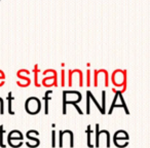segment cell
Listing matches in <instances>:
<instances>
[{"label": "cell", "mask_w": 150, "mask_h": 148, "mask_svg": "<svg viewBox=\"0 0 150 148\" xmlns=\"http://www.w3.org/2000/svg\"><path fill=\"white\" fill-rule=\"evenodd\" d=\"M103 132H104V133L106 134V136H107L106 146H107V148H109V147H110V134H109V132L106 131V130H103Z\"/></svg>", "instance_id": "obj_11"}, {"label": "cell", "mask_w": 150, "mask_h": 148, "mask_svg": "<svg viewBox=\"0 0 150 148\" xmlns=\"http://www.w3.org/2000/svg\"><path fill=\"white\" fill-rule=\"evenodd\" d=\"M13 140H19V141H23V135H22V133L20 131H18L17 133V136L15 137V135H13V132L11 131V133H9V135L7 136V142H8V144L11 145V143L13 141Z\"/></svg>", "instance_id": "obj_3"}, {"label": "cell", "mask_w": 150, "mask_h": 148, "mask_svg": "<svg viewBox=\"0 0 150 148\" xmlns=\"http://www.w3.org/2000/svg\"><path fill=\"white\" fill-rule=\"evenodd\" d=\"M52 147H56V131L52 132Z\"/></svg>", "instance_id": "obj_12"}, {"label": "cell", "mask_w": 150, "mask_h": 148, "mask_svg": "<svg viewBox=\"0 0 150 148\" xmlns=\"http://www.w3.org/2000/svg\"><path fill=\"white\" fill-rule=\"evenodd\" d=\"M66 105H67V93L65 91L63 93V113L66 114Z\"/></svg>", "instance_id": "obj_8"}, {"label": "cell", "mask_w": 150, "mask_h": 148, "mask_svg": "<svg viewBox=\"0 0 150 148\" xmlns=\"http://www.w3.org/2000/svg\"><path fill=\"white\" fill-rule=\"evenodd\" d=\"M129 140V135L125 131H117L116 133L114 134V137H113V142H114L115 146H117L119 141H127Z\"/></svg>", "instance_id": "obj_2"}, {"label": "cell", "mask_w": 150, "mask_h": 148, "mask_svg": "<svg viewBox=\"0 0 150 148\" xmlns=\"http://www.w3.org/2000/svg\"><path fill=\"white\" fill-rule=\"evenodd\" d=\"M92 127L91 125H88V130H86V133H88V146L90 148H94L95 145L92 143V138H91V136H92Z\"/></svg>", "instance_id": "obj_4"}, {"label": "cell", "mask_w": 150, "mask_h": 148, "mask_svg": "<svg viewBox=\"0 0 150 148\" xmlns=\"http://www.w3.org/2000/svg\"><path fill=\"white\" fill-rule=\"evenodd\" d=\"M59 135H60V140H59V147L62 148L63 147V135H64L63 131L59 132Z\"/></svg>", "instance_id": "obj_13"}, {"label": "cell", "mask_w": 150, "mask_h": 148, "mask_svg": "<svg viewBox=\"0 0 150 148\" xmlns=\"http://www.w3.org/2000/svg\"><path fill=\"white\" fill-rule=\"evenodd\" d=\"M11 101H13V98H11V93L8 94V111L11 114H15L13 110H11Z\"/></svg>", "instance_id": "obj_10"}, {"label": "cell", "mask_w": 150, "mask_h": 148, "mask_svg": "<svg viewBox=\"0 0 150 148\" xmlns=\"http://www.w3.org/2000/svg\"><path fill=\"white\" fill-rule=\"evenodd\" d=\"M3 134H4L3 125H0V146L2 148H5V144L3 143Z\"/></svg>", "instance_id": "obj_9"}, {"label": "cell", "mask_w": 150, "mask_h": 148, "mask_svg": "<svg viewBox=\"0 0 150 148\" xmlns=\"http://www.w3.org/2000/svg\"><path fill=\"white\" fill-rule=\"evenodd\" d=\"M25 109L29 114H37L41 109V102L36 97H30L25 103Z\"/></svg>", "instance_id": "obj_1"}, {"label": "cell", "mask_w": 150, "mask_h": 148, "mask_svg": "<svg viewBox=\"0 0 150 148\" xmlns=\"http://www.w3.org/2000/svg\"><path fill=\"white\" fill-rule=\"evenodd\" d=\"M52 91H47V92L45 93V95H44V101H45V104H44V107H45V114H47L48 113V101L50 100V98L48 96H50V94H52Z\"/></svg>", "instance_id": "obj_5"}, {"label": "cell", "mask_w": 150, "mask_h": 148, "mask_svg": "<svg viewBox=\"0 0 150 148\" xmlns=\"http://www.w3.org/2000/svg\"><path fill=\"white\" fill-rule=\"evenodd\" d=\"M101 133H100V127H99V125H96V144H95V147H100V140H99V137H100Z\"/></svg>", "instance_id": "obj_6"}, {"label": "cell", "mask_w": 150, "mask_h": 148, "mask_svg": "<svg viewBox=\"0 0 150 148\" xmlns=\"http://www.w3.org/2000/svg\"><path fill=\"white\" fill-rule=\"evenodd\" d=\"M88 95H90V98H91V99H92V100H93V102H94V103H95V104H96V106H97V107H98V109H99V110H100V112H101V113H102V114H104V113H105V112H104V111H103L102 107H101V106H100V105H99V103H98V102H97V100H96V99H95L94 95H93V94H92V93H91V92H90V91H88Z\"/></svg>", "instance_id": "obj_7"}]
</instances>
